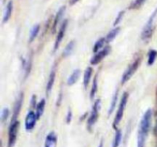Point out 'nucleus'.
I'll list each match as a JSON object with an SVG mask.
<instances>
[{
  "label": "nucleus",
  "instance_id": "f257e3e1",
  "mask_svg": "<svg viewBox=\"0 0 157 147\" xmlns=\"http://www.w3.org/2000/svg\"><path fill=\"white\" fill-rule=\"evenodd\" d=\"M152 116L153 113L151 109L146 110L140 123L137 136V147H146V141L151 128Z\"/></svg>",
  "mask_w": 157,
  "mask_h": 147
},
{
  "label": "nucleus",
  "instance_id": "f03ea898",
  "mask_svg": "<svg viewBox=\"0 0 157 147\" xmlns=\"http://www.w3.org/2000/svg\"><path fill=\"white\" fill-rule=\"evenodd\" d=\"M128 99H129L128 93H127V92H125V93H124V94H123L122 97H121V102H120L119 107H118V110L117 111L114 119H113V128L115 130H117L118 125H119L120 123H121V119H123V116H124V111H125L126 107H127Z\"/></svg>",
  "mask_w": 157,
  "mask_h": 147
},
{
  "label": "nucleus",
  "instance_id": "7ed1b4c3",
  "mask_svg": "<svg viewBox=\"0 0 157 147\" xmlns=\"http://www.w3.org/2000/svg\"><path fill=\"white\" fill-rule=\"evenodd\" d=\"M141 61H142V59H141L140 57H138L133 61L132 64H130V65H129L127 70L123 74V76L121 77V84H125L127 81H130V78L133 76V74L136 73V71L139 68Z\"/></svg>",
  "mask_w": 157,
  "mask_h": 147
},
{
  "label": "nucleus",
  "instance_id": "20e7f679",
  "mask_svg": "<svg viewBox=\"0 0 157 147\" xmlns=\"http://www.w3.org/2000/svg\"><path fill=\"white\" fill-rule=\"evenodd\" d=\"M157 15V8L156 10L153 12L151 16L150 17L149 20L147 21V24L144 26L143 29L142 34H141V38L144 41H149L153 36V32H154V28H153V21H154L155 18Z\"/></svg>",
  "mask_w": 157,
  "mask_h": 147
},
{
  "label": "nucleus",
  "instance_id": "39448f33",
  "mask_svg": "<svg viewBox=\"0 0 157 147\" xmlns=\"http://www.w3.org/2000/svg\"><path fill=\"white\" fill-rule=\"evenodd\" d=\"M101 100L98 99L96 100V101L94 102L93 106V108H92V111L90 115L89 116L88 119H87V130L89 131H91L92 128L94 127V124L96 123L97 121H98V116H99V112L100 109H101Z\"/></svg>",
  "mask_w": 157,
  "mask_h": 147
},
{
  "label": "nucleus",
  "instance_id": "423d86ee",
  "mask_svg": "<svg viewBox=\"0 0 157 147\" xmlns=\"http://www.w3.org/2000/svg\"><path fill=\"white\" fill-rule=\"evenodd\" d=\"M20 122L18 120L12 123L9 125V138H8V147H14L16 143L17 136H18V129H19Z\"/></svg>",
  "mask_w": 157,
  "mask_h": 147
},
{
  "label": "nucleus",
  "instance_id": "0eeeda50",
  "mask_svg": "<svg viewBox=\"0 0 157 147\" xmlns=\"http://www.w3.org/2000/svg\"><path fill=\"white\" fill-rule=\"evenodd\" d=\"M111 50V47L109 45L104 47L102 50H101L100 51H98V53L95 54L93 56V58L90 59V63L91 65H97L99 63H101L103 61V59L106 58L107 55H109V53L110 52Z\"/></svg>",
  "mask_w": 157,
  "mask_h": 147
},
{
  "label": "nucleus",
  "instance_id": "6e6552de",
  "mask_svg": "<svg viewBox=\"0 0 157 147\" xmlns=\"http://www.w3.org/2000/svg\"><path fill=\"white\" fill-rule=\"evenodd\" d=\"M23 100H24V93H23L22 92H21V93L18 94V97H17L16 100H15V104H14L13 111H12V118H11L10 123L18 120L17 118H18L20 112H21V107H22L23 104Z\"/></svg>",
  "mask_w": 157,
  "mask_h": 147
},
{
  "label": "nucleus",
  "instance_id": "1a4fd4ad",
  "mask_svg": "<svg viewBox=\"0 0 157 147\" xmlns=\"http://www.w3.org/2000/svg\"><path fill=\"white\" fill-rule=\"evenodd\" d=\"M67 24H68V20H64L62 23H61V26H60L59 31L58 32V35H57L56 39H55V44H54L53 47V52H55L59 47L60 44H61V41H62L63 38H64V35H65L66 29H67Z\"/></svg>",
  "mask_w": 157,
  "mask_h": 147
},
{
  "label": "nucleus",
  "instance_id": "9d476101",
  "mask_svg": "<svg viewBox=\"0 0 157 147\" xmlns=\"http://www.w3.org/2000/svg\"><path fill=\"white\" fill-rule=\"evenodd\" d=\"M38 120L36 114L33 110H29V113L26 115L25 119V128L26 131L31 132L36 125V122Z\"/></svg>",
  "mask_w": 157,
  "mask_h": 147
},
{
  "label": "nucleus",
  "instance_id": "9b49d317",
  "mask_svg": "<svg viewBox=\"0 0 157 147\" xmlns=\"http://www.w3.org/2000/svg\"><path fill=\"white\" fill-rule=\"evenodd\" d=\"M65 10H66V6H61V7L58 9V12H57L56 15H55V18H54L53 23H52V33L53 34L56 32L57 27H58V24H59L60 21H61V18H62L63 16H64Z\"/></svg>",
  "mask_w": 157,
  "mask_h": 147
},
{
  "label": "nucleus",
  "instance_id": "f8f14e48",
  "mask_svg": "<svg viewBox=\"0 0 157 147\" xmlns=\"http://www.w3.org/2000/svg\"><path fill=\"white\" fill-rule=\"evenodd\" d=\"M58 144V136L54 131L50 132L47 134L44 140V147H57Z\"/></svg>",
  "mask_w": 157,
  "mask_h": 147
},
{
  "label": "nucleus",
  "instance_id": "ddd939ff",
  "mask_svg": "<svg viewBox=\"0 0 157 147\" xmlns=\"http://www.w3.org/2000/svg\"><path fill=\"white\" fill-rule=\"evenodd\" d=\"M55 77H56V70H55V67H53L52 70H51V73L49 74L48 81L47 82V85H46V93L48 95L52 91V88H53L54 84H55Z\"/></svg>",
  "mask_w": 157,
  "mask_h": 147
},
{
  "label": "nucleus",
  "instance_id": "4468645a",
  "mask_svg": "<svg viewBox=\"0 0 157 147\" xmlns=\"http://www.w3.org/2000/svg\"><path fill=\"white\" fill-rule=\"evenodd\" d=\"M12 11H13V2L12 1H9L8 2L7 6H6V11H5L4 15H3L2 18V22L6 23L9 21V20L10 19L11 16H12Z\"/></svg>",
  "mask_w": 157,
  "mask_h": 147
},
{
  "label": "nucleus",
  "instance_id": "2eb2a0df",
  "mask_svg": "<svg viewBox=\"0 0 157 147\" xmlns=\"http://www.w3.org/2000/svg\"><path fill=\"white\" fill-rule=\"evenodd\" d=\"M93 68L91 67H88L84 71V79H83V84H84V88H87L88 87L89 84L90 82V79H91L92 74H93Z\"/></svg>",
  "mask_w": 157,
  "mask_h": 147
},
{
  "label": "nucleus",
  "instance_id": "dca6fc26",
  "mask_svg": "<svg viewBox=\"0 0 157 147\" xmlns=\"http://www.w3.org/2000/svg\"><path fill=\"white\" fill-rule=\"evenodd\" d=\"M45 104L46 101L44 98L41 99V100L38 103V104H37V107L36 108H35V114H36L38 120L41 118V116H42V114L44 113V108H45Z\"/></svg>",
  "mask_w": 157,
  "mask_h": 147
},
{
  "label": "nucleus",
  "instance_id": "f3484780",
  "mask_svg": "<svg viewBox=\"0 0 157 147\" xmlns=\"http://www.w3.org/2000/svg\"><path fill=\"white\" fill-rule=\"evenodd\" d=\"M121 32V28L117 26L114 28L112 29L111 31L109 32V33L107 34V36H106V42L107 43H110L111 41H113V40L116 38V37L117 36L118 34Z\"/></svg>",
  "mask_w": 157,
  "mask_h": 147
},
{
  "label": "nucleus",
  "instance_id": "a211bd4d",
  "mask_svg": "<svg viewBox=\"0 0 157 147\" xmlns=\"http://www.w3.org/2000/svg\"><path fill=\"white\" fill-rule=\"evenodd\" d=\"M80 75H81V70L79 69H76V70H74L72 72L71 74L70 75V77H68L67 81V84L68 86H72L78 81V78H79Z\"/></svg>",
  "mask_w": 157,
  "mask_h": 147
},
{
  "label": "nucleus",
  "instance_id": "6ab92c4d",
  "mask_svg": "<svg viewBox=\"0 0 157 147\" xmlns=\"http://www.w3.org/2000/svg\"><path fill=\"white\" fill-rule=\"evenodd\" d=\"M40 24H35L33 27L32 28V29L30 30V33H29V42L32 43L35 41V38L38 36V33L40 32Z\"/></svg>",
  "mask_w": 157,
  "mask_h": 147
},
{
  "label": "nucleus",
  "instance_id": "aec40b11",
  "mask_svg": "<svg viewBox=\"0 0 157 147\" xmlns=\"http://www.w3.org/2000/svg\"><path fill=\"white\" fill-rule=\"evenodd\" d=\"M75 40H72L68 44L66 45V47H64V51H63V58H67V57L70 56L71 55L73 52L74 49H75Z\"/></svg>",
  "mask_w": 157,
  "mask_h": 147
},
{
  "label": "nucleus",
  "instance_id": "412c9836",
  "mask_svg": "<svg viewBox=\"0 0 157 147\" xmlns=\"http://www.w3.org/2000/svg\"><path fill=\"white\" fill-rule=\"evenodd\" d=\"M23 64H24V69H25V79L28 77V76L30 74L31 70H32V58L29 57V60L27 61L25 60L23 61Z\"/></svg>",
  "mask_w": 157,
  "mask_h": 147
},
{
  "label": "nucleus",
  "instance_id": "4be33fe9",
  "mask_svg": "<svg viewBox=\"0 0 157 147\" xmlns=\"http://www.w3.org/2000/svg\"><path fill=\"white\" fill-rule=\"evenodd\" d=\"M121 140H122V132L121 130L117 129L115 132V136L113 138L112 147H119Z\"/></svg>",
  "mask_w": 157,
  "mask_h": 147
},
{
  "label": "nucleus",
  "instance_id": "5701e85b",
  "mask_svg": "<svg viewBox=\"0 0 157 147\" xmlns=\"http://www.w3.org/2000/svg\"><path fill=\"white\" fill-rule=\"evenodd\" d=\"M98 74L94 77V78L93 83H92V87L91 90H90V98L91 100H93L94 98L95 95H96L97 92H98Z\"/></svg>",
  "mask_w": 157,
  "mask_h": 147
},
{
  "label": "nucleus",
  "instance_id": "b1692460",
  "mask_svg": "<svg viewBox=\"0 0 157 147\" xmlns=\"http://www.w3.org/2000/svg\"><path fill=\"white\" fill-rule=\"evenodd\" d=\"M157 58V51L152 49L148 53V61H147V64L149 66L153 65Z\"/></svg>",
  "mask_w": 157,
  "mask_h": 147
},
{
  "label": "nucleus",
  "instance_id": "393cba45",
  "mask_svg": "<svg viewBox=\"0 0 157 147\" xmlns=\"http://www.w3.org/2000/svg\"><path fill=\"white\" fill-rule=\"evenodd\" d=\"M118 90H117V91L115 92L114 95L113 96V98H112L111 103H110V106L109 107L108 110V116L111 115L113 113V110H115V107H116L117 102V98H118Z\"/></svg>",
  "mask_w": 157,
  "mask_h": 147
},
{
  "label": "nucleus",
  "instance_id": "a878e982",
  "mask_svg": "<svg viewBox=\"0 0 157 147\" xmlns=\"http://www.w3.org/2000/svg\"><path fill=\"white\" fill-rule=\"evenodd\" d=\"M104 43H106V38H101L98 40V41L95 42L94 45L93 51L95 54L98 53V51H101V49L102 48L103 46L104 45Z\"/></svg>",
  "mask_w": 157,
  "mask_h": 147
},
{
  "label": "nucleus",
  "instance_id": "bb28decb",
  "mask_svg": "<svg viewBox=\"0 0 157 147\" xmlns=\"http://www.w3.org/2000/svg\"><path fill=\"white\" fill-rule=\"evenodd\" d=\"M147 0H134L133 2L130 4L129 9H138L142 7L143 5L146 2Z\"/></svg>",
  "mask_w": 157,
  "mask_h": 147
},
{
  "label": "nucleus",
  "instance_id": "cd10ccee",
  "mask_svg": "<svg viewBox=\"0 0 157 147\" xmlns=\"http://www.w3.org/2000/svg\"><path fill=\"white\" fill-rule=\"evenodd\" d=\"M9 114H10V111H9V109L7 107H5L2 109L1 112V121L2 123H5L9 118Z\"/></svg>",
  "mask_w": 157,
  "mask_h": 147
},
{
  "label": "nucleus",
  "instance_id": "c85d7f7f",
  "mask_svg": "<svg viewBox=\"0 0 157 147\" xmlns=\"http://www.w3.org/2000/svg\"><path fill=\"white\" fill-rule=\"evenodd\" d=\"M124 14H125V12H124V11H121V12L118 13V15H117L116 18H115L114 22H113V25H114L115 27H117V24H119L120 23H121V21H122L123 18H124Z\"/></svg>",
  "mask_w": 157,
  "mask_h": 147
},
{
  "label": "nucleus",
  "instance_id": "c756f323",
  "mask_svg": "<svg viewBox=\"0 0 157 147\" xmlns=\"http://www.w3.org/2000/svg\"><path fill=\"white\" fill-rule=\"evenodd\" d=\"M37 96L36 95L33 94L32 96V98H31V100H30V106L32 107V109H35L37 107Z\"/></svg>",
  "mask_w": 157,
  "mask_h": 147
},
{
  "label": "nucleus",
  "instance_id": "7c9ffc66",
  "mask_svg": "<svg viewBox=\"0 0 157 147\" xmlns=\"http://www.w3.org/2000/svg\"><path fill=\"white\" fill-rule=\"evenodd\" d=\"M72 111L71 110H68L67 113V116H66V123L70 124L72 120Z\"/></svg>",
  "mask_w": 157,
  "mask_h": 147
},
{
  "label": "nucleus",
  "instance_id": "2f4dec72",
  "mask_svg": "<svg viewBox=\"0 0 157 147\" xmlns=\"http://www.w3.org/2000/svg\"><path fill=\"white\" fill-rule=\"evenodd\" d=\"M155 118H156V123H155V126L153 128V133H154V135L157 136V112L155 113Z\"/></svg>",
  "mask_w": 157,
  "mask_h": 147
},
{
  "label": "nucleus",
  "instance_id": "473e14b6",
  "mask_svg": "<svg viewBox=\"0 0 157 147\" xmlns=\"http://www.w3.org/2000/svg\"><path fill=\"white\" fill-rule=\"evenodd\" d=\"M80 0H69V4H70V6H74Z\"/></svg>",
  "mask_w": 157,
  "mask_h": 147
},
{
  "label": "nucleus",
  "instance_id": "72a5a7b5",
  "mask_svg": "<svg viewBox=\"0 0 157 147\" xmlns=\"http://www.w3.org/2000/svg\"><path fill=\"white\" fill-rule=\"evenodd\" d=\"M98 147H104V140H103V139H101Z\"/></svg>",
  "mask_w": 157,
  "mask_h": 147
},
{
  "label": "nucleus",
  "instance_id": "f704fd0d",
  "mask_svg": "<svg viewBox=\"0 0 157 147\" xmlns=\"http://www.w3.org/2000/svg\"><path fill=\"white\" fill-rule=\"evenodd\" d=\"M156 95H157V89H156Z\"/></svg>",
  "mask_w": 157,
  "mask_h": 147
}]
</instances>
